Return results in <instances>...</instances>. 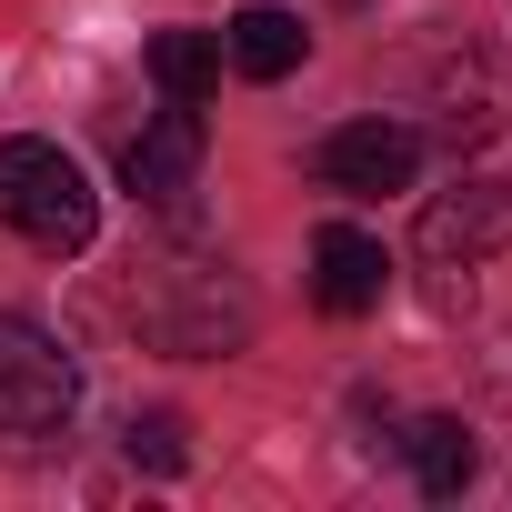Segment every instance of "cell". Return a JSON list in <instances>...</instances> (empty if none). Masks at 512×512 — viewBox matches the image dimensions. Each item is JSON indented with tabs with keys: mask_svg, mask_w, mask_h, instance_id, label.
<instances>
[{
	"mask_svg": "<svg viewBox=\"0 0 512 512\" xmlns=\"http://www.w3.org/2000/svg\"><path fill=\"white\" fill-rule=\"evenodd\" d=\"M131 322H141V342L171 352V362H221V352L251 342L262 312H251L241 272H221V262H151V272L131 282Z\"/></svg>",
	"mask_w": 512,
	"mask_h": 512,
	"instance_id": "obj_1",
	"label": "cell"
},
{
	"mask_svg": "<svg viewBox=\"0 0 512 512\" xmlns=\"http://www.w3.org/2000/svg\"><path fill=\"white\" fill-rule=\"evenodd\" d=\"M0 221H11L31 251H91V231H101V191H91V171L61 151V141H0Z\"/></svg>",
	"mask_w": 512,
	"mask_h": 512,
	"instance_id": "obj_2",
	"label": "cell"
},
{
	"mask_svg": "<svg viewBox=\"0 0 512 512\" xmlns=\"http://www.w3.org/2000/svg\"><path fill=\"white\" fill-rule=\"evenodd\" d=\"M81 402V362L31 312H0V432H61Z\"/></svg>",
	"mask_w": 512,
	"mask_h": 512,
	"instance_id": "obj_3",
	"label": "cell"
},
{
	"mask_svg": "<svg viewBox=\"0 0 512 512\" xmlns=\"http://www.w3.org/2000/svg\"><path fill=\"white\" fill-rule=\"evenodd\" d=\"M412 241H422L432 272H472L492 251H512V171H462L452 191H432Z\"/></svg>",
	"mask_w": 512,
	"mask_h": 512,
	"instance_id": "obj_4",
	"label": "cell"
},
{
	"mask_svg": "<svg viewBox=\"0 0 512 512\" xmlns=\"http://www.w3.org/2000/svg\"><path fill=\"white\" fill-rule=\"evenodd\" d=\"M312 171L332 181V191H352V201H382V191H412L422 181V131L412 121H342L322 151H312Z\"/></svg>",
	"mask_w": 512,
	"mask_h": 512,
	"instance_id": "obj_5",
	"label": "cell"
},
{
	"mask_svg": "<svg viewBox=\"0 0 512 512\" xmlns=\"http://www.w3.org/2000/svg\"><path fill=\"white\" fill-rule=\"evenodd\" d=\"M201 151H211L201 101H171L161 121H141V131H131V151H121V191H131V201H151V211H171V201L201 181Z\"/></svg>",
	"mask_w": 512,
	"mask_h": 512,
	"instance_id": "obj_6",
	"label": "cell"
},
{
	"mask_svg": "<svg viewBox=\"0 0 512 512\" xmlns=\"http://www.w3.org/2000/svg\"><path fill=\"white\" fill-rule=\"evenodd\" d=\"M382 292H392V251H382L372 231L332 221V231L312 241V302H322L332 322H362V312H382Z\"/></svg>",
	"mask_w": 512,
	"mask_h": 512,
	"instance_id": "obj_7",
	"label": "cell"
},
{
	"mask_svg": "<svg viewBox=\"0 0 512 512\" xmlns=\"http://www.w3.org/2000/svg\"><path fill=\"white\" fill-rule=\"evenodd\" d=\"M221 61L241 81H292L312 61V31H302V11H282V0H251V11H231V31H221Z\"/></svg>",
	"mask_w": 512,
	"mask_h": 512,
	"instance_id": "obj_8",
	"label": "cell"
},
{
	"mask_svg": "<svg viewBox=\"0 0 512 512\" xmlns=\"http://www.w3.org/2000/svg\"><path fill=\"white\" fill-rule=\"evenodd\" d=\"M502 131H512V71H502V61L442 71V141H452V151H482V141H502Z\"/></svg>",
	"mask_w": 512,
	"mask_h": 512,
	"instance_id": "obj_9",
	"label": "cell"
},
{
	"mask_svg": "<svg viewBox=\"0 0 512 512\" xmlns=\"http://www.w3.org/2000/svg\"><path fill=\"white\" fill-rule=\"evenodd\" d=\"M402 452H412V482H422L432 502H462V492H472V472H482V442H472L452 412L402 422Z\"/></svg>",
	"mask_w": 512,
	"mask_h": 512,
	"instance_id": "obj_10",
	"label": "cell"
},
{
	"mask_svg": "<svg viewBox=\"0 0 512 512\" xmlns=\"http://www.w3.org/2000/svg\"><path fill=\"white\" fill-rule=\"evenodd\" d=\"M151 81H161V101H211L221 41H211V31H161V41H151Z\"/></svg>",
	"mask_w": 512,
	"mask_h": 512,
	"instance_id": "obj_11",
	"label": "cell"
},
{
	"mask_svg": "<svg viewBox=\"0 0 512 512\" xmlns=\"http://www.w3.org/2000/svg\"><path fill=\"white\" fill-rule=\"evenodd\" d=\"M181 432H191L181 412H141V422H131V462H141L151 482H171V472L191 462V442H181Z\"/></svg>",
	"mask_w": 512,
	"mask_h": 512,
	"instance_id": "obj_12",
	"label": "cell"
}]
</instances>
